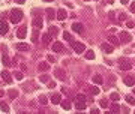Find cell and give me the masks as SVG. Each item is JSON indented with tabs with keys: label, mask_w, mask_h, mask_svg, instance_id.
<instances>
[{
	"label": "cell",
	"mask_w": 135,
	"mask_h": 114,
	"mask_svg": "<svg viewBox=\"0 0 135 114\" xmlns=\"http://www.w3.org/2000/svg\"><path fill=\"white\" fill-rule=\"evenodd\" d=\"M114 3V0H108V5H113Z\"/></svg>",
	"instance_id": "cell-49"
},
{
	"label": "cell",
	"mask_w": 135,
	"mask_h": 114,
	"mask_svg": "<svg viewBox=\"0 0 135 114\" xmlns=\"http://www.w3.org/2000/svg\"><path fill=\"white\" fill-rule=\"evenodd\" d=\"M60 104H62L63 110H71V102H69V101H62Z\"/></svg>",
	"instance_id": "cell-32"
},
{
	"label": "cell",
	"mask_w": 135,
	"mask_h": 114,
	"mask_svg": "<svg viewBox=\"0 0 135 114\" xmlns=\"http://www.w3.org/2000/svg\"><path fill=\"white\" fill-rule=\"evenodd\" d=\"M119 21H126V15H125V14H120V17H119Z\"/></svg>",
	"instance_id": "cell-41"
},
{
	"label": "cell",
	"mask_w": 135,
	"mask_h": 114,
	"mask_svg": "<svg viewBox=\"0 0 135 114\" xmlns=\"http://www.w3.org/2000/svg\"><path fill=\"white\" fill-rule=\"evenodd\" d=\"M3 96V90H0V98H2Z\"/></svg>",
	"instance_id": "cell-50"
},
{
	"label": "cell",
	"mask_w": 135,
	"mask_h": 114,
	"mask_svg": "<svg viewBox=\"0 0 135 114\" xmlns=\"http://www.w3.org/2000/svg\"><path fill=\"white\" fill-rule=\"evenodd\" d=\"M86 59H87V60H93V59H95V53H93L92 50L86 53Z\"/></svg>",
	"instance_id": "cell-30"
},
{
	"label": "cell",
	"mask_w": 135,
	"mask_h": 114,
	"mask_svg": "<svg viewBox=\"0 0 135 114\" xmlns=\"http://www.w3.org/2000/svg\"><path fill=\"white\" fill-rule=\"evenodd\" d=\"M119 63H120V69H122V71H129V69H132V63H131V60L126 59V57L119 59Z\"/></svg>",
	"instance_id": "cell-2"
},
{
	"label": "cell",
	"mask_w": 135,
	"mask_h": 114,
	"mask_svg": "<svg viewBox=\"0 0 135 114\" xmlns=\"http://www.w3.org/2000/svg\"><path fill=\"white\" fill-rule=\"evenodd\" d=\"M63 39L65 41H72V36H71V33H68V32H63Z\"/></svg>",
	"instance_id": "cell-34"
},
{
	"label": "cell",
	"mask_w": 135,
	"mask_h": 114,
	"mask_svg": "<svg viewBox=\"0 0 135 114\" xmlns=\"http://www.w3.org/2000/svg\"><path fill=\"white\" fill-rule=\"evenodd\" d=\"M0 77L3 78V81H5L6 84H11V83H12V75H11L8 71H2V74H0Z\"/></svg>",
	"instance_id": "cell-5"
},
{
	"label": "cell",
	"mask_w": 135,
	"mask_h": 114,
	"mask_svg": "<svg viewBox=\"0 0 135 114\" xmlns=\"http://www.w3.org/2000/svg\"><path fill=\"white\" fill-rule=\"evenodd\" d=\"M9 98H11V99L18 98V92H17V90H14V89H11V90H9Z\"/></svg>",
	"instance_id": "cell-28"
},
{
	"label": "cell",
	"mask_w": 135,
	"mask_h": 114,
	"mask_svg": "<svg viewBox=\"0 0 135 114\" xmlns=\"http://www.w3.org/2000/svg\"><path fill=\"white\" fill-rule=\"evenodd\" d=\"M48 87H50V89H54V87H56V83H54V81L48 83Z\"/></svg>",
	"instance_id": "cell-43"
},
{
	"label": "cell",
	"mask_w": 135,
	"mask_h": 114,
	"mask_svg": "<svg viewBox=\"0 0 135 114\" xmlns=\"http://www.w3.org/2000/svg\"><path fill=\"white\" fill-rule=\"evenodd\" d=\"M71 45H72V48H74V51H75L77 54L84 53V50H86V45L81 44V42H74V41H71Z\"/></svg>",
	"instance_id": "cell-3"
},
{
	"label": "cell",
	"mask_w": 135,
	"mask_h": 114,
	"mask_svg": "<svg viewBox=\"0 0 135 114\" xmlns=\"http://www.w3.org/2000/svg\"><path fill=\"white\" fill-rule=\"evenodd\" d=\"M47 15H48V18H50V20H53V18H56V12H54V9L48 8V9H47Z\"/></svg>",
	"instance_id": "cell-26"
},
{
	"label": "cell",
	"mask_w": 135,
	"mask_h": 114,
	"mask_svg": "<svg viewBox=\"0 0 135 114\" xmlns=\"http://www.w3.org/2000/svg\"><path fill=\"white\" fill-rule=\"evenodd\" d=\"M108 41H110V44H113V45H119V44H120V39H117L116 36H110Z\"/></svg>",
	"instance_id": "cell-24"
},
{
	"label": "cell",
	"mask_w": 135,
	"mask_h": 114,
	"mask_svg": "<svg viewBox=\"0 0 135 114\" xmlns=\"http://www.w3.org/2000/svg\"><path fill=\"white\" fill-rule=\"evenodd\" d=\"M56 18H59L60 21H63L65 18H68V14H66V11H65V9H59V11H57V17H56Z\"/></svg>",
	"instance_id": "cell-16"
},
{
	"label": "cell",
	"mask_w": 135,
	"mask_h": 114,
	"mask_svg": "<svg viewBox=\"0 0 135 114\" xmlns=\"http://www.w3.org/2000/svg\"><path fill=\"white\" fill-rule=\"evenodd\" d=\"M101 107H102V108H108V102H107L105 99H102V101H101Z\"/></svg>",
	"instance_id": "cell-40"
},
{
	"label": "cell",
	"mask_w": 135,
	"mask_h": 114,
	"mask_svg": "<svg viewBox=\"0 0 135 114\" xmlns=\"http://www.w3.org/2000/svg\"><path fill=\"white\" fill-rule=\"evenodd\" d=\"M14 77H15V80H18V81H21V80L24 78V77H23V72H15Z\"/></svg>",
	"instance_id": "cell-33"
},
{
	"label": "cell",
	"mask_w": 135,
	"mask_h": 114,
	"mask_svg": "<svg viewBox=\"0 0 135 114\" xmlns=\"http://www.w3.org/2000/svg\"><path fill=\"white\" fill-rule=\"evenodd\" d=\"M39 80H41L42 83H47V81H48V75H41Z\"/></svg>",
	"instance_id": "cell-39"
},
{
	"label": "cell",
	"mask_w": 135,
	"mask_h": 114,
	"mask_svg": "<svg viewBox=\"0 0 135 114\" xmlns=\"http://www.w3.org/2000/svg\"><path fill=\"white\" fill-rule=\"evenodd\" d=\"M54 77H57L59 80H66V74H65V71L63 69H60V68H57L56 71H54Z\"/></svg>",
	"instance_id": "cell-6"
},
{
	"label": "cell",
	"mask_w": 135,
	"mask_h": 114,
	"mask_svg": "<svg viewBox=\"0 0 135 114\" xmlns=\"http://www.w3.org/2000/svg\"><path fill=\"white\" fill-rule=\"evenodd\" d=\"M92 113L96 114V113H99V110H98V108H92Z\"/></svg>",
	"instance_id": "cell-46"
},
{
	"label": "cell",
	"mask_w": 135,
	"mask_h": 114,
	"mask_svg": "<svg viewBox=\"0 0 135 114\" xmlns=\"http://www.w3.org/2000/svg\"><path fill=\"white\" fill-rule=\"evenodd\" d=\"M48 33L54 38V36H57V33H59V27H56V26H50V30H48Z\"/></svg>",
	"instance_id": "cell-22"
},
{
	"label": "cell",
	"mask_w": 135,
	"mask_h": 114,
	"mask_svg": "<svg viewBox=\"0 0 135 114\" xmlns=\"http://www.w3.org/2000/svg\"><path fill=\"white\" fill-rule=\"evenodd\" d=\"M9 20H11V23L18 24V23L23 20V11L21 9H12L9 12Z\"/></svg>",
	"instance_id": "cell-1"
},
{
	"label": "cell",
	"mask_w": 135,
	"mask_h": 114,
	"mask_svg": "<svg viewBox=\"0 0 135 114\" xmlns=\"http://www.w3.org/2000/svg\"><path fill=\"white\" fill-rule=\"evenodd\" d=\"M120 2H122V5H128V3H129V0H120Z\"/></svg>",
	"instance_id": "cell-48"
},
{
	"label": "cell",
	"mask_w": 135,
	"mask_h": 114,
	"mask_svg": "<svg viewBox=\"0 0 135 114\" xmlns=\"http://www.w3.org/2000/svg\"><path fill=\"white\" fill-rule=\"evenodd\" d=\"M0 110H2L3 113H9V105L2 101V102H0Z\"/></svg>",
	"instance_id": "cell-25"
},
{
	"label": "cell",
	"mask_w": 135,
	"mask_h": 114,
	"mask_svg": "<svg viewBox=\"0 0 135 114\" xmlns=\"http://www.w3.org/2000/svg\"><path fill=\"white\" fill-rule=\"evenodd\" d=\"M119 111H120V107L117 104H116V102L111 104V113H119Z\"/></svg>",
	"instance_id": "cell-31"
},
{
	"label": "cell",
	"mask_w": 135,
	"mask_h": 114,
	"mask_svg": "<svg viewBox=\"0 0 135 114\" xmlns=\"http://www.w3.org/2000/svg\"><path fill=\"white\" fill-rule=\"evenodd\" d=\"M86 2H89V0H86Z\"/></svg>",
	"instance_id": "cell-53"
},
{
	"label": "cell",
	"mask_w": 135,
	"mask_h": 114,
	"mask_svg": "<svg viewBox=\"0 0 135 114\" xmlns=\"http://www.w3.org/2000/svg\"><path fill=\"white\" fill-rule=\"evenodd\" d=\"M32 41H33V42H38V29H35V32H33V35H32Z\"/></svg>",
	"instance_id": "cell-36"
},
{
	"label": "cell",
	"mask_w": 135,
	"mask_h": 114,
	"mask_svg": "<svg viewBox=\"0 0 135 114\" xmlns=\"http://www.w3.org/2000/svg\"><path fill=\"white\" fill-rule=\"evenodd\" d=\"M125 99L128 101V104H129V105H135V98L132 96V95H128V96H126Z\"/></svg>",
	"instance_id": "cell-27"
},
{
	"label": "cell",
	"mask_w": 135,
	"mask_h": 114,
	"mask_svg": "<svg viewBox=\"0 0 135 114\" xmlns=\"http://www.w3.org/2000/svg\"><path fill=\"white\" fill-rule=\"evenodd\" d=\"M83 29H84V26L81 23H74L72 24V30L77 32V33H83Z\"/></svg>",
	"instance_id": "cell-15"
},
{
	"label": "cell",
	"mask_w": 135,
	"mask_h": 114,
	"mask_svg": "<svg viewBox=\"0 0 135 114\" xmlns=\"http://www.w3.org/2000/svg\"><path fill=\"white\" fill-rule=\"evenodd\" d=\"M75 99H80V101H87V98L84 96V95H81V93H80V95H77V96H75Z\"/></svg>",
	"instance_id": "cell-37"
},
{
	"label": "cell",
	"mask_w": 135,
	"mask_h": 114,
	"mask_svg": "<svg viewBox=\"0 0 135 114\" xmlns=\"http://www.w3.org/2000/svg\"><path fill=\"white\" fill-rule=\"evenodd\" d=\"M51 66L48 65V62H41L39 65H38V69H39V71H42V72H45V71H48Z\"/></svg>",
	"instance_id": "cell-18"
},
{
	"label": "cell",
	"mask_w": 135,
	"mask_h": 114,
	"mask_svg": "<svg viewBox=\"0 0 135 114\" xmlns=\"http://www.w3.org/2000/svg\"><path fill=\"white\" fill-rule=\"evenodd\" d=\"M26 35H27V27H20V29H18L17 36L20 38V39H24V38H26Z\"/></svg>",
	"instance_id": "cell-14"
},
{
	"label": "cell",
	"mask_w": 135,
	"mask_h": 114,
	"mask_svg": "<svg viewBox=\"0 0 135 114\" xmlns=\"http://www.w3.org/2000/svg\"><path fill=\"white\" fill-rule=\"evenodd\" d=\"M123 83H125L128 87H132V86L135 84V78L131 77V75H128V77H123Z\"/></svg>",
	"instance_id": "cell-11"
},
{
	"label": "cell",
	"mask_w": 135,
	"mask_h": 114,
	"mask_svg": "<svg viewBox=\"0 0 135 114\" xmlns=\"http://www.w3.org/2000/svg\"><path fill=\"white\" fill-rule=\"evenodd\" d=\"M44 2H54V0H44Z\"/></svg>",
	"instance_id": "cell-51"
},
{
	"label": "cell",
	"mask_w": 135,
	"mask_h": 114,
	"mask_svg": "<svg viewBox=\"0 0 135 114\" xmlns=\"http://www.w3.org/2000/svg\"><path fill=\"white\" fill-rule=\"evenodd\" d=\"M132 41V36L128 33V32H122L120 33V42H123V44H129Z\"/></svg>",
	"instance_id": "cell-4"
},
{
	"label": "cell",
	"mask_w": 135,
	"mask_h": 114,
	"mask_svg": "<svg viewBox=\"0 0 135 114\" xmlns=\"http://www.w3.org/2000/svg\"><path fill=\"white\" fill-rule=\"evenodd\" d=\"M51 102H53L54 105H57V104H60V102H62V96H60L59 93H54L53 96H51Z\"/></svg>",
	"instance_id": "cell-17"
},
{
	"label": "cell",
	"mask_w": 135,
	"mask_h": 114,
	"mask_svg": "<svg viewBox=\"0 0 135 114\" xmlns=\"http://www.w3.org/2000/svg\"><path fill=\"white\" fill-rule=\"evenodd\" d=\"M39 104H42V105H47L48 104V99H47L45 95H41V96H39Z\"/></svg>",
	"instance_id": "cell-29"
},
{
	"label": "cell",
	"mask_w": 135,
	"mask_h": 114,
	"mask_svg": "<svg viewBox=\"0 0 135 114\" xmlns=\"http://www.w3.org/2000/svg\"><path fill=\"white\" fill-rule=\"evenodd\" d=\"M101 50H102L104 53L110 54V53H113V45L108 44V42H102V44H101Z\"/></svg>",
	"instance_id": "cell-8"
},
{
	"label": "cell",
	"mask_w": 135,
	"mask_h": 114,
	"mask_svg": "<svg viewBox=\"0 0 135 114\" xmlns=\"http://www.w3.org/2000/svg\"><path fill=\"white\" fill-rule=\"evenodd\" d=\"M51 38H53V36H51L50 33H45V35L42 36V44H44V45H48L50 41H51Z\"/></svg>",
	"instance_id": "cell-21"
},
{
	"label": "cell",
	"mask_w": 135,
	"mask_h": 114,
	"mask_svg": "<svg viewBox=\"0 0 135 114\" xmlns=\"http://www.w3.org/2000/svg\"><path fill=\"white\" fill-rule=\"evenodd\" d=\"M8 30H9V27L6 24V21L5 20H0V35H6Z\"/></svg>",
	"instance_id": "cell-9"
},
{
	"label": "cell",
	"mask_w": 135,
	"mask_h": 114,
	"mask_svg": "<svg viewBox=\"0 0 135 114\" xmlns=\"http://www.w3.org/2000/svg\"><path fill=\"white\" fill-rule=\"evenodd\" d=\"M48 62H51V63H54V62H56V59H54V56H51V54L48 56Z\"/></svg>",
	"instance_id": "cell-42"
},
{
	"label": "cell",
	"mask_w": 135,
	"mask_h": 114,
	"mask_svg": "<svg viewBox=\"0 0 135 114\" xmlns=\"http://www.w3.org/2000/svg\"><path fill=\"white\" fill-rule=\"evenodd\" d=\"M110 98H111V101H114V102H117V101L120 99V96H119L117 93H111V96H110Z\"/></svg>",
	"instance_id": "cell-35"
},
{
	"label": "cell",
	"mask_w": 135,
	"mask_h": 114,
	"mask_svg": "<svg viewBox=\"0 0 135 114\" xmlns=\"http://www.w3.org/2000/svg\"><path fill=\"white\" fill-rule=\"evenodd\" d=\"M92 80H93V83H95V84H99V86L104 83V78L101 77V75H98V74L93 75V78H92Z\"/></svg>",
	"instance_id": "cell-20"
},
{
	"label": "cell",
	"mask_w": 135,
	"mask_h": 114,
	"mask_svg": "<svg viewBox=\"0 0 135 114\" xmlns=\"http://www.w3.org/2000/svg\"><path fill=\"white\" fill-rule=\"evenodd\" d=\"M89 90H90V93L93 95V96H96V95H99V87H96V86H92V87H89Z\"/></svg>",
	"instance_id": "cell-23"
},
{
	"label": "cell",
	"mask_w": 135,
	"mask_h": 114,
	"mask_svg": "<svg viewBox=\"0 0 135 114\" xmlns=\"http://www.w3.org/2000/svg\"><path fill=\"white\" fill-rule=\"evenodd\" d=\"M134 95H135V89H134Z\"/></svg>",
	"instance_id": "cell-52"
},
{
	"label": "cell",
	"mask_w": 135,
	"mask_h": 114,
	"mask_svg": "<svg viewBox=\"0 0 135 114\" xmlns=\"http://www.w3.org/2000/svg\"><path fill=\"white\" fill-rule=\"evenodd\" d=\"M2 62H3V65H5V66H12V65H11V59L8 57V54H6V53H3V54H2Z\"/></svg>",
	"instance_id": "cell-19"
},
{
	"label": "cell",
	"mask_w": 135,
	"mask_h": 114,
	"mask_svg": "<svg viewBox=\"0 0 135 114\" xmlns=\"http://www.w3.org/2000/svg\"><path fill=\"white\" fill-rule=\"evenodd\" d=\"M15 48H17L18 51H29V50H30V47H29L27 44H24V42H18V44L15 45Z\"/></svg>",
	"instance_id": "cell-13"
},
{
	"label": "cell",
	"mask_w": 135,
	"mask_h": 114,
	"mask_svg": "<svg viewBox=\"0 0 135 114\" xmlns=\"http://www.w3.org/2000/svg\"><path fill=\"white\" fill-rule=\"evenodd\" d=\"M51 48H53V51H54V53H60V51H63V44H62V42H59V41H56V42L53 44V47H51Z\"/></svg>",
	"instance_id": "cell-10"
},
{
	"label": "cell",
	"mask_w": 135,
	"mask_h": 114,
	"mask_svg": "<svg viewBox=\"0 0 135 114\" xmlns=\"http://www.w3.org/2000/svg\"><path fill=\"white\" fill-rule=\"evenodd\" d=\"M21 71H23V72H26V71H27V68H26V65H21Z\"/></svg>",
	"instance_id": "cell-47"
},
{
	"label": "cell",
	"mask_w": 135,
	"mask_h": 114,
	"mask_svg": "<svg viewBox=\"0 0 135 114\" xmlns=\"http://www.w3.org/2000/svg\"><path fill=\"white\" fill-rule=\"evenodd\" d=\"M75 108L78 110V111H84V110H86V101L77 99V101H75Z\"/></svg>",
	"instance_id": "cell-12"
},
{
	"label": "cell",
	"mask_w": 135,
	"mask_h": 114,
	"mask_svg": "<svg viewBox=\"0 0 135 114\" xmlns=\"http://www.w3.org/2000/svg\"><path fill=\"white\" fill-rule=\"evenodd\" d=\"M15 2H17V3H18V5H23V3H24V2H26V0H15Z\"/></svg>",
	"instance_id": "cell-45"
},
{
	"label": "cell",
	"mask_w": 135,
	"mask_h": 114,
	"mask_svg": "<svg viewBox=\"0 0 135 114\" xmlns=\"http://www.w3.org/2000/svg\"><path fill=\"white\" fill-rule=\"evenodd\" d=\"M42 18L41 17H33V27L35 29H38V30H41V27H42Z\"/></svg>",
	"instance_id": "cell-7"
},
{
	"label": "cell",
	"mask_w": 135,
	"mask_h": 114,
	"mask_svg": "<svg viewBox=\"0 0 135 114\" xmlns=\"http://www.w3.org/2000/svg\"><path fill=\"white\" fill-rule=\"evenodd\" d=\"M131 12H134V14H135V3H132V5H131Z\"/></svg>",
	"instance_id": "cell-44"
},
{
	"label": "cell",
	"mask_w": 135,
	"mask_h": 114,
	"mask_svg": "<svg viewBox=\"0 0 135 114\" xmlns=\"http://www.w3.org/2000/svg\"><path fill=\"white\" fill-rule=\"evenodd\" d=\"M126 27L128 29H132V27H135V23L134 21H126Z\"/></svg>",
	"instance_id": "cell-38"
}]
</instances>
